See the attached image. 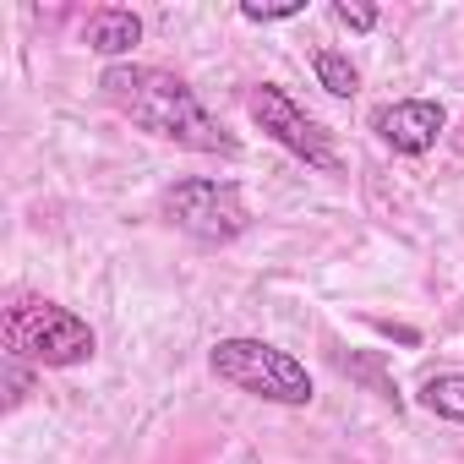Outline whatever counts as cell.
<instances>
[{"label": "cell", "mask_w": 464, "mask_h": 464, "mask_svg": "<svg viewBox=\"0 0 464 464\" xmlns=\"http://www.w3.org/2000/svg\"><path fill=\"white\" fill-rule=\"evenodd\" d=\"M312 72H317V82H323L334 99H350V93L361 88V72H355L350 55H339V50H317V55H312Z\"/></svg>", "instance_id": "obj_9"}, {"label": "cell", "mask_w": 464, "mask_h": 464, "mask_svg": "<svg viewBox=\"0 0 464 464\" xmlns=\"http://www.w3.org/2000/svg\"><path fill=\"white\" fill-rule=\"evenodd\" d=\"M301 12H306V0H285V6H257V0H246V6H241L246 23H290Z\"/></svg>", "instance_id": "obj_10"}, {"label": "cell", "mask_w": 464, "mask_h": 464, "mask_svg": "<svg viewBox=\"0 0 464 464\" xmlns=\"http://www.w3.org/2000/svg\"><path fill=\"white\" fill-rule=\"evenodd\" d=\"M420 404L442 420H464V372H437L420 382Z\"/></svg>", "instance_id": "obj_8"}, {"label": "cell", "mask_w": 464, "mask_h": 464, "mask_svg": "<svg viewBox=\"0 0 464 464\" xmlns=\"http://www.w3.org/2000/svg\"><path fill=\"white\" fill-rule=\"evenodd\" d=\"M99 93H104L131 126H142L148 137H164V142H180V148H197V153H236V137H229V131L202 110V99H197L175 72H164V66L115 61V66H104Z\"/></svg>", "instance_id": "obj_1"}, {"label": "cell", "mask_w": 464, "mask_h": 464, "mask_svg": "<svg viewBox=\"0 0 464 464\" xmlns=\"http://www.w3.org/2000/svg\"><path fill=\"white\" fill-rule=\"evenodd\" d=\"M208 366H213L218 382L241 388L252 399H268V404H312V372L290 350H279L268 339H218L208 350Z\"/></svg>", "instance_id": "obj_3"}, {"label": "cell", "mask_w": 464, "mask_h": 464, "mask_svg": "<svg viewBox=\"0 0 464 464\" xmlns=\"http://www.w3.org/2000/svg\"><path fill=\"white\" fill-rule=\"evenodd\" d=\"M442 126H448V110L437 99H399V104H382L372 115V131L393 153H426V148H437Z\"/></svg>", "instance_id": "obj_6"}, {"label": "cell", "mask_w": 464, "mask_h": 464, "mask_svg": "<svg viewBox=\"0 0 464 464\" xmlns=\"http://www.w3.org/2000/svg\"><path fill=\"white\" fill-rule=\"evenodd\" d=\"M344 372H355V377H366V382H372V388H377L382 399H393V404H399V393H393V382H388V377H382V372H377L372 361H344Z\"/></svg>", "instance_id": "obj_12"}, {"label": "cell", "mask_w": 464, "mask_h": 464, "mask_svg": "<svg viewBox=\"0 0 464 464\" xmlns=\"http://www.w3.org/2000/svg\"><path fill=\"white\" fill-rule=\"evenodd\" d=\"M334 17H339L344 28H355V34L377 28V12H372V6H355V0H339V6H334Z\"/></svg>", "instance_id": "obj_11"}, {"label": "cell", "mask_w": 464, "mask_h": 464, "mask_svg": "<svg viewBox=\"0 0 464 464\" xmlns=\"http://www.w3.org/2000/svg\"><path fill=\"white\" fill-rule=\"evenodd\" d=\"M246 110H252V121H257L279 148H290L295 159H306V164H312V169H323V175H339L334 137H328V131H323V121H317V115H306L285 88H274V82L252 88Z\"/></svg>", "instance_id": "obj_5"}, {"label": "cell", "mask_w": 464, "mask_h": 464, "mask_svg": "<svg viewBox=\"0 0 464 464\" xmlns=\"http://www.w3.org/2000/svg\"><path fill=\"white\" fill-rule=\"evenodd\" d=\"M6 388H12V393H6V410H17V404L28 399V372H23V361H12V355H6Z\"/></svg>", "instance_id": "obj_13"}, {"label": "cell", "mask_w": 464, "mask_h": 464, "mask_svg": "<svg viewBox=\"0 0 464 464\" xmlns=\"http://www.w3.org/2000/svg\"><path fill=\"white\" fill-rule=\"evenodd\" d=\"M82 44L93 50V55H126V50H137L142 44V17L137 12H126V6H99V12H88V23H82Z\"/></svg>", "instance_id": "obj_7"}, {"label": "cell", "mask_w": 464, "mask_h": 464, "mask_svg": "<svg viewBox=\"0 0 464 464\" xmlns=\"http://www.w3.org/2000/svg\"><path fill=\"white\" fill-rule=\"evenodd\" d=\"M164 218L175 229H186V236L208 241V246L236 241L241 229L252 224L241 186H229V180H175L164 191Z\"/></svg>", "instance_id": "obj_4"}, {"label": "cell", "mask_w": 464, "mask_h": 464, "mask_svg": "<svg viewBox=\"0 0 464 464\" xmlns=\"http://www.w3.org/2000/svg\"><path fill=\"white\" fill-rule=\"evenodd\" d=\"M0 334H6V355L12 361H34V366H82L99 350L93 328L77 312H66V306H55L44 295H28V290H17L6 301Z\"/></svg>", "instance_id": "obj_2"}]
</instances>
